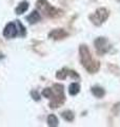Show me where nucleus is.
Listing matches in <instances>:
<instances>
[{
  "label": "nucleus",
  "mask_w": 120,
  "mask_h": 127,
  "mask_svg": "<svg viewBox=\"0 0 120 127\" xmlns=\"http://www.w3.org/2000/svg\"><path fill=\"white\" fill-rule=\"evenodd\" d=\"M79 52H80V58H81V64L83 67L89 71L90 73H95L97 72L100 68V64L97 61H94L92 58V55L90 50L87 49V47L82 45L79 48Z\"/></svg>",
  "instance_id": "f257e3e1"
},
{
  "label": "nucleus",
  "mask_w": 120,
  "mask_h": 127,
  "mask_svg": "<svg viewBox=\"0 0 120 127\" xmlns=\"http://www.w3.org/2000/svg\"><path fill=\"white\" fill-rule=\"evenodd\" d=\"M49 98H51L50 107L52 109L57 108V107L61 106L65 101L63 86L61 84H55L53 86V88L51 89V94H50Z\"/></svg>",
  "instance_id": "f03ea898"
},
{
  "label": "nucleus",
  "mask_w": 120,
  "mask_h": 127,
  "mask_svg": "<svg viewBox=\"0 0 120 127\" xmlns=\"http://www.w3.org/2000/svg\"><path fill=\"white\" fill-rule=\"evenodd\" d=\"M36 6L38 7V10L43 13L47 17H51V18H56V17H59V16L62 15V11H60L56 7L52 6L47 0H39L36 3Z\"/></svg>",
  "instance_id": "7ed1b4c3"
},
{
  "label": "nucleus",
  "mask_w": 120,
  "mask_h": 127,
  "mask_svg": "<svg viewBox=\"0 0 120 127\" xmlns=\"http://www.w3.org/2000/svg\"><path fill=\"white\" fill-rule=\"evenodd\" d=\"M107 17H109V11L104 7H100L93 15L90 16V19L95 26H100L106 20Z\"/></svg>",
  "instance_id": "20e7f679"
},
{
  "label": "nucleus",
  "mask_w": 120,
  "mask_h": 127,
  "mask_svg": "<svg viewBox=\"0 0 120 127\" xmlns=\"http://www.w3.org/2000/svg\"><path fill=\"white\" fill-rule=\"evenodd\" d=\"M95 47L99 54H104L110 50L111 45L107 41V39H105L104 37H99L95 40Z\"/></svg>",
  "instance_id": "39448f33"
},
{
  "label": "nucleus",
  "mask_w": 120,
  "mask_h": 127,
  "mask_svg": "<svg viewBox=\"0 0 120 127\" xmlns=\"http://www.w3.org/2000/svg\"><path fill=\"white\" fill-rule=\"evenodd\" d=\"M3 35L6 38H14L18 35V30H17V22H10L7 23L4 31H3Z\"/></svg>",
  "instance_id": "423d86ee"
},
{
  "label": "nucleus",
  "mask_w": 120,
  "mask_h": 127,
  "mask_svg": "<svg viewBox=\"0 0 120 127\" xmlns=\"http://www.w3.org/2000/svg\"><path fill=\"white\" fill-rule=\"evenodd\" d=\"M69 36V33L65 32L63 29H57V30H53L49 34V37L52 39H55V40H60V39H63Z\"/></svg>",
  "instance_id": "0eeeda50"
},
{
  "label": "nucleus",
  "mask_w": 120,
  "mask_h": 127,
  "mask_svg": "<svg viewBox=\"0 0 120 127\" xmlns=\"http://www.w3.org/2000/svg\"><path fill=\"white\" fill-rule=\"evenodd\" d=\"M67 75H70V76H72L73 78H79V75L75 72V71H72V70H67V69H62L57 72V74H56V76H57V78L59 79H64Z\"/></svg>",
  "instance_id": "6e6552de"
},
{
  "label": "nucleus",
  "mask_w": 120,
  "mask_h": 127,
  "mask_svg": "<svg viewBox=\"0 0 120 127\" xmlns=\"http://www.w3.org/2000/svg\"><path fill=\"white\" fill-rule=\"evenodd\" d=\"M26 20L29 21V23H31V25H34V23L38 22L40 20V15L37 11H33L32 13L26 17Z\"/></svg>",
  "instance_id": "1a4fd4ad"
},
{
  "label": "nucleus",
  "mask_w": 120,
  "mask_h": 127,
  "mask_svg": "<svg viewBox=\"0 0 120 127\" xmlns=\"http://www.w3.org/2000/svg\"><path fill=\"white\" fill-rule=\"evenodd\" d=\"M27 9H29V3L26 1H23L17 6V9H16V14H18V15L23 14L25 11H27Z\"/></svg>",
  "instance_id": "9d476101"
},
{
  "label": "nucleus",
  "mask_w": 120,
  "mask_h": 127,
  "mask_svg": "<svg viewBox=\"0 0 120 127\" xmlns=\"http://www.w3.org/2000/svg\"><path fill=\"white\" fill-rule=\"evenodd\" d=\"M92 92H93V94L95 95V96H97V97H102L103 95H104L105 91L103 90L101 87H93V88H92Z\"/></svg>",
  "instance_id": "9b49d317"
},
{
  "label": "nucleus",
  "mask_w": 120,
  "mask_h": 127,
  "mask_svg": "<svg viewBox=\"0 0 120 127\" xmlns=\"http://www.w3.org/2000/svg\"><path fill=\"white\" fill-rule=\"evenodd\" d=\"M80 91V87L77 83H73V84L70 85V89H69V92L71 95H76L77 93H79Z\"/></svg>",
  "instance_id": "f8f14e48"
},
{
  "label": "nucleus",
  "mask_w": 120,
  "mask_h": 127,
  "mask_svg": "<svg viewBox=\"0 0 120 127\" xmlns=\"http://www.w3.org/2000/svg\"><path fill=\"white\" fill-rule=\"evenodd\" d=\"M61 116H62V118L64 119L65 121H67V122H72V121L74 120V113L72 112V111H70V110L63 111V112L61 113Z\"/></svg>",
  "instance_id": "ddd939ff"
},
{
  "label": "nucleus",
  "mask_w": 120,
  "mask_h": 127,
  "mask_svg": "<svg viewBox=\"0 0 120 127\" xmlns=\"http://www.w3.org/2000/svg\"><path fill=\"white\" fill-rule=\"evenodd\" d=\"M47 123L50 126H57L58 125V119L55 114H50L47 117Z\"/></svg>",
  "instance_id": "4468645a"
},
{
  "label": "nucleus",
  "mask_w": 120,
  "mask_h": 127,
  "mask_svg": "<svg viewBox=\"0 0 120 127\" xmlns=\"http://www.w3.org/2000/svg\"><path fill=\"white\" fill-rule=\"evenodd\" d=\"M31 94H32V96H33V98L35 101H39L40 100V95L38 93V91L34 90V91H32V92H31Z\"/></svg>",
  "instance_id": "2eb2a0df"
}]
</instances>
